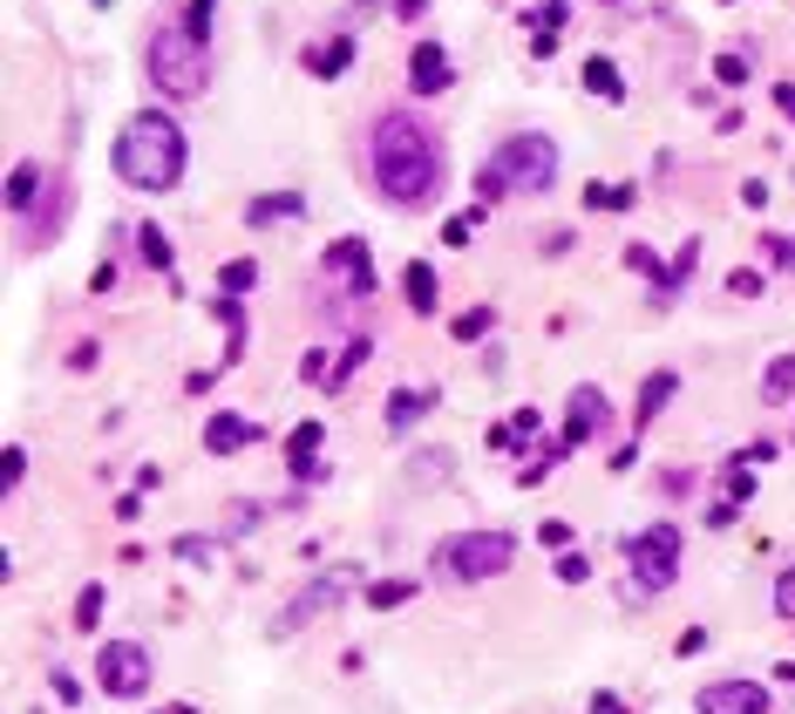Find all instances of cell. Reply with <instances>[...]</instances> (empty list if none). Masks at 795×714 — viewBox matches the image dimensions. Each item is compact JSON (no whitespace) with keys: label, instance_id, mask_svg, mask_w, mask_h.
I'll return each mask as SVG.
<instances>
[{"label":"cell","instance_id":"cell-1","mask_svg":"<svg viewBox=\"0 0 795 714\" xmlns=\"http://www.w3.org/2000/svg\"><path fill=\"white\" fill-rule=\"evenodd\" d=\"M368 164H374L381 197H395V204H428L435 191H443V137H435L422 116H408V110H388L374 123Z\"/></svg>","mask_w":795,"mask_h":714},{"label":"cell","instance_id":"cell-2","mask_svg":"<svg viewBox=\"0 0 795 714\" xmlns=\"http://www.w3.org/2000/svg\"><path fill=\"white\" fill-rule=\"evenodd\" d=\"M116 177L130 191H170L184 177V130L164 110H137L116 137Z\"/></svg>","mask_w":795,"mask_h":714},{"label":"cell","instance_id":"cell-3","mask_svg":"<svg viewBox=\"0 0 795 714\" xmlns=\"http://www.w3.org/2000/svg\"><path fill=\"white\" fill-rule=\"evenodd\" d=\"M551 184H557V143L544 130H524V137L497 143V157L476 170V197H503V191L544 197Z\"/></svg>","mask_w":795,"mask_h":714},{"label":"cell","instance_id":"cell-4","mask_svg":"<svg viewBox=\"0 0 795 714\" xmlns=\"http://www.w3.org/2000/svg\"><path fill=\"white\" fill-rule=\"evenodd\" d=\"M150 89H164L170 102H197L211 89V68H204V41L191 35V21H164V28H150Z\"/></svg>","mask_w":795,"mask_h":714},{"label":"cell","instance_id":"cell-5","mask_svg":"<svg viewBox=\"0 0 795 714\" xmlns=\"http://www.w3.org/2000/svg\"><path fill=\"white\" fill-rule=\"evenodd\" d=\"M510 558H517V538H510V531H456V538L435 545V578H449V585L503 578Z\"/></svg>","mask_w":795,"mask_h":714},{"label":"cell","instance_id":"cell-6","mask_svg":"<svg viewBox=\"0 0 795 714\" xmlns=\"http://www.w3.org/2000/svg\"><path fill=\"white\" fill-rule=\"evenodd\" d=\"M626 565H632V592L659 599L680 578V524H646L639 538H626Z\"/></svg>","mask_w":795,"mask_h":714},{"label":"cell","instance_id":"cell-7","mask_svg":"<svg viewBox=\"0 0 795 714\" xmlns=\"http://www.w3.org/2000/svg\"><path fill=\"white\" fill-rule=\"evenodd\" d=\"M95 680H102V694H116V701L150 694V647L143 640H110L95 653Z\"/></svg>","mask_w":795,"mask_h":714},{"label":"cell","instance_id":"cell-8","mask_svg":"<svg viewBox=\"0 0 795 714\" xmlns=\"http://www.w3.org/2000/svg\"><path fill=\"white\" fill-rule=\"evenodd\" d=\"M354 578H361L354 565H333V572H320V585H306V592H299V599H293L286 612H279V620H272V640H286V633H299L306 620L333 612V605H341V599L354 592Z\"/></svg>","mask_w":795,"mask_h":714},{"label":"cell","instance_id":"cell-9","mask_svg":"<svg viewBox=\"0 0 795 714\" xmlns=\"http://www.w3.org/2000/svg\"><path fill=\"white\" fill-rule=\"evenodd\" d=\"M605 388H592V381H578L572 395H564V443H592V436H605Z\"/></svg>","mask_w":795,"mask_h":714},{"label":"cell","instance_id":"cell-10","mask_svg":"<svg viewBox=\"0 0 795 714\" xmlns=\"http://www.w3.org/2000/svg\"><path fill=\"white\" fill-rule=\"evenodd\" d=\"M694 714H768V687H755V680H707Z\"/></svg>","mask_w":795,"mask_h":714},{"label":"cell","instance_id":"cell-11","mask_svg":"<svg viewBox=\"0 0 795 714\" xmlns=\"http://www.w3.org/2000/svg\"><path fill=\"white\" fill-rule=\"evenodd\" d=\"M326 272L333 279H347V293H374V252H368V239H333L326 245Z\"/></svg>","mask_w":795,"mask_h":714},{"label":"cell","instance_id":"cell-12","mask_svg":"<svg viewBox=\"0 0 795 714\" xmlns=\"http://www.w3.org/2000/svg\"><path fill=\"white\" fill-rule=\"evenodd\" d=\"M408 82H415V95H443L449 89V55H443V41H415L408 48Z\"/></svg>","mask_w":795,"mask_h":714},{"label":"cell","instance_id":"cell-13","mask_svg":"<svg viewBox=\"0 0 795 714\" xmlns=\"http://www.w3.org/2000/svg\"><path fill=\"white\" fill-rule=\"evenodd\" d=\"M320 443H326V429H320V422H299L293 436H286V470H293L299 483L326 476V470H320Z\"/></svg>","mask_w":795,"mask_h":714},{"label":"cell","instance_id":"cell-14","mask_svg":"<svg viewBox=\"0 0 795 714\" xmlns=\"http://www.w3.org/2000/svg\"><path fill=\"white\" fill-rule=\"evenodd\" d=\"M245 443H259V422H252V416H211V422H204V449H211V456H232Z\"/></svg>","mask_w":795,"mask_h":714},{"label":"cell","instance_id":"cell-15","mask_svg":"<svg viewBox=\"0 0 795 714\" xmlns=\"http://www.w3.org/2000/svg\"><path fill=\"white\" fill-rule=\"evenodd\" d=\"M674 388H680V374L674 368H659V374H646V388H639V401H632V429H646L666 401H674Z\"/></svg>","mask_w":795,"mask_h":714},{"label":"cell","instance_id":"cell-16","mask_svg":"<svg viewBox=\"0 0 795 714\" xmlns=\"http://www.w3.org/2000/svg\"><path fill=\"white\" fill-rule=\"evenodd\" d=\"M211 314L225 320V361H239V354H245V306H239V293H218Z\"/></svg>","mask_w":795,"mask_h":714},{"label":"cell","instance_id":"cell-17","mask_svg":"<svg viewBox=\"0 0 795 714\" xmlns=\"http://www.w3.org/2000/svg\"><path fill=\"white\" fill-rule=\"evenodd\" d=\"M401 293H408V306H415V314H435V293H443V286H435V266H408L401 272Z\"/></svg>","mask_w":795,"mask_h":714},{"label":"cell","instance_id":"cell-18","mask_svg":"<svg viewBox=\"0 0 795 714\" xmlns=\"http://www.w3.org/2000/svg\"><path fill=\"white\" fill-rule=\"evenodd\" d=\"M354 62V35H333L326 48H313V55H306V68H313V75H326V82H333V75H341Z\"/></svg>","mask_w":795,"mask_h":714},{"label":"cell","instance_id":"cell-19","mask_svg":"<svg viewBox=\"0 0 795 714\" xmlns=\"http://www.w3.org/2000/svg\"><path fill=\"white\" fill-rule=\"evenodd\" d=\"M761 401H795V354H775L761 374Z\"/></svg>","mask_w":795,"mask_h":714},{"label":"cell","instance_id":"cell-20","mask_svg":"<svg viewBox=\"0 0 795 714\" xmlns=\"http://www.w3.org/2000/svg\"><path fill=\"white\" fill-rule=\"evenodd\" d=\"M557 28H564V0H544V8H537V28H530V55H551Z\"/></svg>","mask_w":795,"mask_h":714},{"label":"cell","instance_id":"cell-21","mask_svg":"<svg viewBox=\"0 0 795 714\" xmlns=\"http://www.w3.org/2000/svg\"><path fill=\"white\" fill-rule=\"evenodd\" d=\"M422 592V578H381V585H368V605L374 612H395V605H408Z\"/></svg>","mask_w":795,"mask_h":714},{"label":"cell","instance_id":"cell-22","mask_svg":"<svg viewBox=\"0 0 795 714\" xmlns=\"http://www.w3.org/2000/svg\"><path fill=\"white\" fill-rule=\"evenodd\" d=\"M299 212H306V204H299L293 191H272V197H259V204H252L245 218H252V225H279V218H299Z\"/></svg>","mask_w":795,"mask_h":714},{"label":"cell","instance_id":"cell-23","mask_svg":"<svg viewBox=\"0 0 795 714\" xmlns=\"http://www.w3.org/2000/svg\"><path fill=\"white\" fill-rule=\"evenodd\" d=\"M585 89H592V95H605V102H619V95H626L619 68H612L605 55H592V62H585Z\"/></svg>","mask_w":795,"mask_h":714},{"label":"cell","instance_id":"cell-24","mask_svg":"<svg viewBox=\"0 0 795 714\" xmlns=\"http://www.w3.org/2000/svg\"><path fill=\"white\" fill-rule=\"evenodd\" d=\"M422 408H428V395H415V388H395V395H388V429H395V436H401V429H415V416H422Z\"/></svg>","mask_w":795,"mask_h":714},{"label":"cell","instance_id":"cell-25","mask_svg":"<svg viewBox=\"0 0 795 714\" xmlns=\"http://www.w3.org/2000/svg\"><path fill=\"white\" fill-rule=\"evenodd\" d=\"M35 184H41V170L14 164V177H8V204H14V212H28V204H35Z\"/></svg>","mask_w":795,"mask_h":714},{"label":"cell","instance_id":"cell-26","mask_svg":"<svg viewBox=\"0 0 795 714\" xmlns=\"http://www.w3.org/2000/svg\"><path fill=\"white\" fill-rule=\"evenodd\" d=\"M632 197H639L632 184H592V191H585V204H592V212H626Z\"/></svg>","mask_w":795,"mask_h":714},{"label":"cell","instance_id":"cell-27","mask_svg":"<svg viewBox=\"0 0 795 714\" xmlns=\"http://www.w3.org/2000/svg\"><path fill=\"white\" fill-rule=\"evenodd\" d=\"M721 490H728V503H748V497H755V470H748V456H741V463H728Z\"/></svg>","mask_w":795,"mask_h":714},{"label":"cell","instance_id":"cell-28","mask_svg":"<svg viewBox=\"0 0 795 714\" xmlns=\"http://www.w3.org/2000/svg\"><path fill=\"white\" fill-rule=\"evenodd\" d=\"M368 361V334L361 341H354L347 354H341V361H333V374H326V388H347V381H354V368H361Z\"/></svg>","mask_w":795,"mask_h":714},{"label":"cell","instance_id":"cell-29","mask_svg":"<svg viewBox=\"0 0 795 714\" xmlns=\"http://www.w3.org/2000/svg\"><path fill=\"white\" fill-rule=\"evenodd\" d=\"M218 286H225V293H245V286H259V259H232V266L218 272Z\"/></svg>","mask_w":795,"mask_h":714},{"label":"cell","instance_id":"cell-30","mask_svg":"<svg viewBox=\"0 0 795 714\" xmlns=\"http://www.w3.org/2000/svg\"><path fill=\"white\" fill-rule=\"evenodd\" d=\"M137 245H143V259L157 266V272H170V239L157 232V225H143V232H137Z\"/></svg>","mask_w":795,"mask_h":714},{"label":"cell","instance_id":"cell-31","mask_svg":"<svg viewBox=\"0 0 795 714\" xmlns=\"http://www.w3.org/2000/svg\"><path fill=\"white\" fill-rule=\"evenodd\" d=\"M102 605H110V599H102V585H89V592H82V599H75V626H82V633H95V620H102Z\"/></svg>","mask_w":795,"mask_h":714},{"label":"cell","instance_id":"cell-32","mask_svg":"<svg viewBox=\"0 0 795 714\" xmlns=\"http://www.w3.org/2000/svg\"><path fill=\"white\" fill-rule=\"evenodd\" d=\"M490 306H470V314H456V341H476V334H490Z\"/></svg>","mask_w":795,"mask_h":714},{"label":"cell","instance_id":"cell-33","mask_svg":"<svg viewBox=\"0 0 795 714\" xmlns=\"http://www.w3.org/2000/svg\"><path fill=\"white\" fill-rule=\"evenodd\" d=\"M585 578H592V558H585V551H564V558H557V585H585Z\"/></svg>","mask_w":795,"mask_h":714},{"label":"cell","instance_id":"cell-34","mask_svg":"<svg viewBox=\"0 0 795 714\" xmlns=\"http://www.w3.org/2000/svg\"><path fill=\"white\" fill-rule=\"evenodd\" d=\"M524 436H537V408H517V416L497 429V443H524Z\"/></svg>","mask_w":795,"mask_h":714},{"label":"cell","instance_id":"cell-35","mask_svg":"<svg viewBox=\"0 0 795 714\" xmlns=\"http://www.w3.org/2000/svg\"><path fill=\"white\" fill-rule=\"evenodd\" d=\"M714 75H721L728 89H741V82H748V55H721V62H714Z\"/></svg>","mask_w":795,"mask_h":714},{"label":"cell","instance_id":"cell-36","mask_svg":"<svg viewBox=\"0 0 795 714\" xmlns=\"http://www.w3.org/2000/svg\"><path fill=\"white\" fill-rule=\"evenodd\" d=\"M728 293H734V299H755V293H761V272H755V266L728 272Z\"/></svg>","mask_w":795,"mask_h":714},{"label":"cell","instance_id":"cell-37","mask_svg":"<svg viewBox=\"0 0 795 714\" xmlns=\"http://www.w3.org/2000/svg\"><path fill=\"white\" fill-rule=\"evenodd\" d=\"M408 470H415V483H435V476L449 470V456H443V449H428V456H415V463H408Z\"/></svg>","mask_w":795,"mask_h":714},{"label":"cell","instance_id":"cell-38","mask_svg":"<svg viewBox=\"0 0 795 714\" xmlns=\"http://www.w3.org/2000/svg\"><path fill=\"white\" fill-rule=\"evenodd\" d=\"M476 218H483V212H463V218H449V225H443V239H449V245H470V239H476Z\"/></svg>","mask_w":795,"mask_h":714},{"label":"cell","instance_id":"cell-39","mask_svg":"<svg viewBox=\"0 0 795 714\" xmlns=\"http://www.w3.org/2000/svg\"><path fill=\"white\" fill-rule=\"evenodd\" d=\"M537 538H544L551 551H572V524H564V518H551V524H537Z\"/></svg>","mask_w":795,"mask_h":714},{"label":"cell","instance_id":"cell-40","mask_svg":"<svg viewBox=\"0 0 795 714\" xmlns=\"http://www.w3.org/2000/svg\"><path fill=\"white\" fill-rule=\"evenodd\" d=\"M775 612H782V620H795V565L775 578Z\"/></svg>","mask_w":795,"mask_h":714},{"label":"cell","instance_id":"cell-41","mask_svg":"<svg viewBox=\"0 0 795 714\" xmlns=\"http://www.w3.org/2000/svg\"><path fill=\"white\" fill-rule=\"evenodd\" d=\"M177 558H191V565H211V545H204V538H177Z\"/></svg>","mask_w":795,"mask_h":714},{"label":"cell","instance_id":"cell-42","mask_svg":"<svg viewBox=\"0 0 795 714\" xmlns=\"http://www.w3.org/2000/svg\"><path fill=\"white\" fill-rule=\"evenodd\" d=\"M21 470H28V456H21V443H14V449H8V470H0V483L14 490V483H21Z\"/></svg>","mask_w":795,"mask_h":714},{"label":"cell","instance_id":"cell-43","mask_svg":"<svg viewBox=\"0 0 795 714\" xmlns=\"http://www.w3.org/2000/svg\"><path fill=\"white\" fill-rule=\"evenodd\" d=\"M585 707H592V714H626V701H619V694H605V687H599V694L585 701Z\"/></svg>","mask_w":795,"mask_h":714},{"label":"cell","instance_id":"cell-44","mask_svg":"<svg viewBox=\"0 0 795 714\" xmlns=\"http://www.w3.org/2000/svg\"><path fill=\"white\" fill-rule=\"evenodd\" d=\"M734 510H741V503H728V497H721V503L707 510V524H714V531H728V524H734Z\"/></svg>","mask_w":795,"mask_h":714},{"label":"cell","instance_id":"cell-45","mask_svg":"<svg viewBox=\"0 0 795 714\" xmlns=\"http://www.w3.org/2000/svg\"><path fill=\"white\" fill-rule=\"evenodd\" d=\"M55 701H62V707H75V701H82V687H75L68 674H55Z\"/></svg>","mask_w":795,"mask_h":714},{"label":"cell","instance_id":"cell-46","mask_svg":"<svg viewBox=\"0 0 795 714\" xmlns=\"http://www.w3.org/2000/svg\"><path fill=\"white\" fill-rule=\"evenodd\" d=\"M775 102H782V116L795 123V82H775Z\"/></svg>","mask_w":795,"mask_h":714},{"label":"cell","instance_id":"cell-47","mask_svg":"<svg viewBox=\"0 0 795 714\" xmlns=\"http://www.w3.org/2000/svg\"><path fill=\"white\" fill-rule=\"evenodd\" d=\"M768 252H775V266H788V272H795V245H782V239H768Z\"/></svg>","mask_w":795,"mask_h":714},{"label":"cell","instance_id":"cell-48","mask_svg":"<svg viewBox=\"0 0 795 714\" xmlns=\"http://www.w3.org/2000/svg\"><path fill=\"white\" fill-rule=\"evenodd\" d=\"M775 680H788V687H795V660H782V667H775Z\"/></svg>","mask_w":795,"mask_h":714},{"label":"cell","instance_id":"cell-49","mask_svg":"<svg viewBox=\"0 0 795 714\" xmlns=\"http://www.w3.org/2000/svg\"><path fill=\"white\" fill-rule=\"evenodd\" d=\"M164 714H197V707H164Z\"/></svg>","mask_w":795,"mask_h":714},{"label":"cell","instance_id":"cell-50","mask_svg":"<svg viewBox=\"0 0 795 714\" xmlns=\"http://www.w3.org/2000/svg\"><path fill=\"white\" fill-rule=\"evenodd\" d=\"M191 8H211V0H191Z\"/></svg>","mask_w":795,"mask_h":714},{"label":"cell","instance_id":"cell-51","mask_svg":"<svg viewBox=\"0 0 795 714\" xmlns=\"http://www.w3.org/2000/svg\"><path fill=\"white\" fill-rule=\"evenodd\" d=\"M605 8H619V0H605Z\"/></svg>","mask_w":795,"mask_h":714}]
</instances>
